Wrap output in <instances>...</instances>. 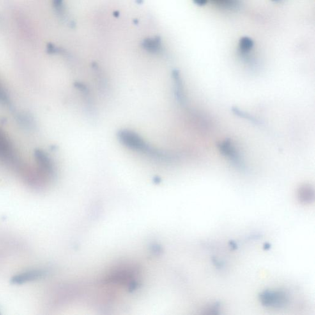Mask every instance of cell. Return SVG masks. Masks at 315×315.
I'll use <instances>...</instances> for the list:
<instances>
[{"label": "cell", "instance_id": "ba28073f", "mask_svg": "<svg viewBox=\"0 0 315 315\" xmlns=\"http://www.w3.org/2000/svg\"><path fill=\"white\" fill-rule=\"evenodd\" d=\"M141 46L144 50L151 53H159L163 50L162 40L160 36L145 39Z\"/></svg>", "mask_w": 315, "mask_h": 315}, {"label": "cell", "instance_id": "7c38bea8", "mask_svg": "<svg viewBox=\"0 0 315 315\" xmlns=\"http://www.w3.org/2000/svg\"><path fill=\"white\" fill-rule=\"evenodd\" d=\"M0 103L6 105H11L8 92L6 90L5 87L1 81H0Z\"/></svg>", "mask_w": 315, "mask_h": 315}, {"label": "cell", "instance_id": "6da1fadb", "mask_svg": "<svg viewBox=\"0 0 315 315\" xmlns=\"http://www.w3.org/2000/svg\"><path fill=\"white\" fill-rule=\"evenodd\" d=\"M0 161L19 174L26 165L20 159L10 140L1 130H0Z\"/></svg>", "mask_w": 315, "mask_h": 315}, {"label": "cell", "instance_id": "8992f818", "mask_svg": "<svg viewBox=\"0 0 315 315\" xmlns=\"http://www.w3.org/2000/svg\"><path fill=\"white\" fill-rule=\"evenodd\" d=\"M298 199L301 203L310 204L315 201L314 187L310 184L300 186L298 190Z\"/></svg>", "mask_w": 315, "mask_h": 315}, {"label": "cell", "instance_id": "5b68a950", "mask_svg": "<svg viewBox=\"0 0 315 315\" xmlns=\"http://www.w3.org/2000/svg\"><path fill=\"white\" fill-rule=\"evenodd\" d=\"M172 77L174 79V92L177 100L182 105H186L187 102V97H186L182 79L179 71L174 70L172 72Z\"/></svg>", "mask_w": 315, "mask_h": 315}, {"label": "cell", "instance_id": "3957f363", "mask_svg": "<svg viewBox=\"0 0 315 315\" xmlns=\"http://www.w3.org/2000/svg\"><path fill=\"white\" fill-rule=\"evenodd\" d=\"M259 300L262 306L268 309H285L290 302V297L282 289H269L261 292Z\"/></svg>", "mask_w": 315, "mask_h": 315}, {"label": "cell", "instance_id": "ffe728a7", "mask_svg": "<svg viewBox=\"0 0 315 315\" xmlns=\"http://www.w3.org/2000/svg\"><path fill=\"white\" fill-rule=\"evenodd\" d=\"M114 15L115 17H118V16H119V13L118 12V11H116V12L114 13Z\"/></svg>", "mask_w": 315, "mask_h": 315}, {"label": "cell", "instance_id": "ac0fdd59", "mask_svg": "<svg viewBox=\"0 0 315 315\" xmlns=\"http://www.w3.org/2000/svg\"><path fill=\"white\" fill-rule=\"evenodd\" d=\"M264 248H265V249H266V250H268V249H270V245H269L268 243H266L265 245H264Z\"/></svg>", "mask_w": 315, "mask_h": 315}, {"label": "cell", "instance_id": "277c9868", "mask_svg": "<svg viewBox=\"0 0 315 315\" xmlns=\"http://www.w3.org/2000/svg\"><path fill=\"white\" fill-rule=\"evenodd\" d=\"M217 147L220 153L227 158L236 168L240 171H246L245 160L231 139H226L218 142Z\"/></svg>", "mask_w": 315, "mask_h": 315}, {"label": "cell", "instance_id": "9a60e30c", "mask_svg": "<svg viewBox=\"0 0 315 315\" xmlns=\"http://www.w3.org/2000/svg\"><path fill=\"white\" fill-rule=\"evenodd\" d=\"M220 305L218 303H216L211 306L207 310L209 311V314H218L217 311H219Z\"/></svg>", "mask_w": 315, "mask_h": 315}, {"label": "cell", "instance_id": "7a4b0ae2", "mask_svg": "<svg viewBox=\"0 0 315 315\" xmlns=\"http://www.w3.org/2000/svg\"><path fill=\"white\" fill-rule=\"evenodd\" d=\"M119 141L130 149L147 154L155 159H159L161 156L160 151L156 150L147 145L144 140L137 133L129 130L119 131L118 134Z\"/></svg>", "mask_w": 315, "mask_h": 315}, {"label": "cell", "instance_id": "44dd1931", "mask_svg": "<svg viewBox=\"0 0 315 315\" xmlns=\"http://www.w3.org/2000/svg\"><path fill=\"white\" fill-rule=\"evenodd\" d=\"M272 1L274 2H280L282 1V0H272Z\"/></svg>", "mask_w": 315, "mask_h": 315}, {"label": "cell", "instance_id": "9c48e42d", "mask_svg": "<svg viewBox=\"0 0 315 315\" xmlns=\"http://www.w3.org/2000/svg\"><path fill=\"white\" fill-rule=\"evenodd\" d=\"M232 111L233 113L235 116L240 117L241 118L247 119L248 121L250 122L254 125L261 126L263 125V123L258 118H257L256 117L252 116V115L249 114V113L243 110L239 109V108L236 107H233L232 108Z\"/></svg>", "mask_w": 315, "mask_h": 315}, {"label": "cell", "instance_id": "8fae6325", "mask_svg": "<svg viewBox=\"0 0 315 315\" xmlns=\"http://www.w3.org/2000/svg\"><path fill=\"white\" fill-rule=\"evenodd\" d=\"M213 3L225 10H237L240 6V0H211Z\"/></svg>", "mask_w": 315, "mask_h": 315}, {"label": "cell", "instance_id": "30bf717a", "mask_svg": "<svg viewBox=\"0 0 315 315\" xmlns=\"http://www.w3.org/2000/svg\"><path fill=\"white\" fill-rule=\"evenodd\" d=\"M254 47V41L248 36H243L239 41V50L241 56L249 54Z\"/></svg>", "mask_w": 315, "mask_h": 315}, {"label": "cell", "instance_id": "4fadbf2b", "mask_svg": "<svg viewBox=\"0 0 315 315\" xmlns=\"http://www.w3.org/2000/svg\"><path fill=\"white\" fill-rule=\"evenodd\" d=\"M52 6L57 15L63 16L65 14L64 0H52Z\"/></svg>", "mask_w": 315, "mask_h": 315}, {"label": "cell", "instance_id": "d6986e66", "mask_svg": "<svg viewBox=\"0 0 315 315\" xmlns=\"http://www.w3.org/2000/svg\"><path fill=\"white\" fill-rule=\"evenodd\" d=\"M136 3L139 4H142L144 3V0H135Z\"/></svg>", "mask_w": 315, "mask_h": 315}, {"label": "cell", "instance_id": "5bb4252c", "mask_svg": "<svg viewBox=\"0 0 315 315\" xmlns=\"http://www.w3.org/2000/svg\"><path fill=\"white\" fill-rule=\"evenodd\" d=\"M47 51L50 54H56L61 52V50L56 47L53 44L49 43L47 45Z\"/></svg>", "mask_w": 315, "mask_h": 315}, {"label": "cell", "instance_id": "2e32d148", "mask_svg": "<svg viewBox=\"0 0 315 315\" xmlns=\"http://www.w3.org/2000/svg\"><path fill=\"white\" fill-rule=\"evenodd\" d=\"M209 0H193V2L197 6H203L208 3Z\"/></svg>", "mask_w": 315, "mask_h": 315}, {"label": "cell", "instance_id": "e0dca14e", "mask_svg": "<svg viewBox=\"0 0 315 315\" xmlns=\"http://www.w3.org/2000/svg\"><path fill=\"white\" fill-rule=\"evenodd\" d=\"M231 247L234 248V249H236V247H237L236 244L234 242H233V241H231Z\"/></svg>", "mask_w": 315, "mask_h": 315}, {"label": "cell", "instance_id": "52a82bcc", "mask_svg": "<svg viewBox=\"0 0 315 315\" xmlns=\"http://www.w3.org/2000/svg\"><path fill=\"white\" fill-rule=\"evenodd\" d=\"M45 275V271L41 270L29 271L16 276L12 280L14 284H22L24 282L39 279Z\"/></svg>", "mask_w": 315, "mask_h": 315}]
</instances>
